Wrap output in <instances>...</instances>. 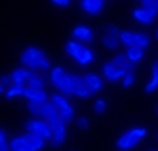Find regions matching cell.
Listing matches in <instances>:
<instances>
[{
    "instance_id": "obj_1",
    "label": "cell",
    "mask_w": 158,
    "mask_h": 151,
    "mask_svg": "<svg viewBox=\"0 0 158 151\" xmlns=\"http://www.w3.org/2000/svg\"><path fill=\"white\" fill-rule=\"evenodd\" d=\"M19 61L23 67L31 69V71H35V73H38V71L40 73H50V69H52L50 57L40 48H36V46H27V48L21 52Z\"/></svg>"
},
{
    "instance_id": "obj_2",
    "label": "cell",
    "mask_w": 158,
    "mask_h": 151,
    "mask_svg": "<svg viewBox=\"0 0 158 151\" xmlns=\"http://www.w3.org/2000/svg\"><path fill=\"white\" fill-rule=\"evenodd\" d=\"M48 80H50V84L61 92L63 96H71L73 94V75L67 71L65 67H52L50 69V73H48Z\"/></svg>"
},
{
    "instance_id": "obj_3",
    "label": "cell",
    "mask_w": 158,
    "mask_h": 151,
    "mask_svg": "<svg viewBox=\"0 0 158 151\" xmlns=\"http://www.w3.org/2000/svg\"><path fill=\"white\" fill-rule=\"evenodd\" d=\"M8 147L10 151H42L46 147V142L38 136H32V134H21V136H15L8 142Z\"/></svg>"
},
{
    "instance_id": "obj_4",
    "label": "cell",
    "mask_w": 158,
    "mask_h": 151,
    "mask_svg": "<svg viewBox=\"0 0 158 151\" xmlns=\"http://www.w3.org/2000/svg\"><path fill=\"white\" fill-rule=\"evenodd\" d=\"M147 136V128H143V126H137V128H130L126 130L118 140H116V147L122 149V151H128V149H133L137 147Z\"/></svg>"
},
{
    "instance_id": "obj_5",
    "label": "cell",
    "mask_w": 158,
    "mask_h": 151,
    "mask_svg": "<svg viewBox=\"0 0 158 151\" xmlns=\"http://www.w3.org/2000/svg\"><path fill=\"white\" fill-rule=\"evenodd\" d=\"M50 101L53 103L55 107H57L59 117H61L65 122H69V121L74 119V107H73V103H71L69 96H63L61 92H55V94L50 96Z\"/></svg>"
},
{
    "instance_id": "obj_6",
    "label": "cell",
    "mask_w": 158,
    "mask_h": 151,
    "mask_svg": "<svg viewBox=\"0 0 158 151\" xmlns=\"http://www.w3.org/2000/svg\"><path fill=\"white\" fill-rule=\"evenodd\" d=\"M25 128H27L29 134L42 138L44 142H50V140H52V128H50V124L44 121V119H40V117H32V119H29L27 124H25Z\"/></svg>"
},
{
    "instance_id": "obj_7",
    "label": "cell",
    "mask_w": 158,
    "mask_h": 151,
    "mask_svg": "<svg viewBox=\"0 0 158 151\" xmlns=\"http://www.w3.org/2000/svg\"><path fill=\"white\" fill-rule=\"evenodd\" d=\"M36 117H40V119H44L48 124H50V128L53 130L55 126H57L63 119L59 117V113H57V107L53 105L52 101H46V103H42L40 105V109H38V113H36Z\"/></svg>"
},
{
    "instance_id": "obj_8",
    "label": "cell",
    "mask_w": 158,
    "mask_h": 151,
    "mask_svg": "<svg viewBox=\"0 0 158 151\" xmlns=\"http://www.w3.org/2000/svg\"><path fill=\"white\" fill-rule=\"evenodd\" d=\"M156 16H158V2H154L151 8H141L139 6V8L133 10V19L137 23H141V25H151V23H154Z\"/></svg>"
},
{
    "instance_id": "obj_9",
    "label": "cell",
    "mask_w": 158,
    "mask_h": 151,
    "mask_svg": "<svg viewBox=\"0 0 158 151\" xmlns=\"http://www.w3.org/2000/svg\"><path fill=\"white\" fill-rule=\"evenodd\" d=\"M118 34H120V29L114 25V23H109L105 27V34H103V46L107 50H116L118 48Z\"/></svg>"
},
{
    "instance_id": "obj_10",
    "label": "cell",
    "mask_w": 158,
    "mask_h": 151,
    "mask_svg": "<svg viewBox=\"0 0 158 151\" xmlns=\"http://www.w3.org/2000/svg\"><path fill=\"white\" fill-rule=\"evenodd\" d=\"M21 98H25L27 101H36V103H40V105L46 103V101H50V96H48V92L44 88H31V86H25Z\"/></svg>"
},
{
    "instance_id": "obj_11",
    "label": "cell",
    "mask_w": 158,
    "mask_h": 151,
    "mask_svg": "<svg viewBox=\"0 0 158 151\" xmlns=\"http://www.w3.org/2000/svg\"><path fill=\"white\" fill-rule=\"evenodd\" d=\"M73 94L76 98H80V100H88V98L94 96L92 92H89V88L86 86L84 78L80 75H73Z\"/></svg>"
},
{
    "instance_id": "obj_12",
    "label": "cell",
    "mask_w": 158,
    "mask_h": 151,
    "mask_svg": "<svg viewBox=\"0 0 158 151\" xmlns=\"http://www.w3.org/2000/svg\"><path fill=\"white\" fill-rule=\"evenodd\" d=\"M82 78H84V82H86V86L89 88L92 94H97V92L103 90L105 80H103L101 75H97V73H86V75H82Z\"/></svg>"
},
{
    "instance_id": "obj_13",
    "label": "cell",
    "mask_w": 158,
    "mask_h": 151,
    "mask_svg": "<svg viewBox=\"0 0 158 151\" xmlns=\"http://www.w3.org/2000/svg\"><path fill=\"white\" fill-rule=\"evenodd\" d=\"M65 140H67V122L61 121V122L52 130V140H50V144H52L53 147H61V145L65 144Z\"/></svg>"
},
{
    "instance_id": "obj_14",
    "label": "cell",
    "mask_w": 158,
    "mask_h": 151,
    "mask_svg": "<svg viewBox=\"0 0 158 151\" xmlns=\"http://www.w3.org/2000/svg\"><path fill=\"white\" fill-rule=\"evenodd\" d=\"M73 38L78 40V42H92L94 40V31L89 29L88 25H76L73 29Z\"/></svg>"
},
{
    "instance_id": "obj_15",
    "label": "cell",
    "mask_w": 158,
    "mask_h": 151,
    "mask_svg": "<svg viewBox=\"0 0 158 151\" xmlns=\"http://www.w3.org/2000/svg\"><path fill=\"white\" fill-rule=\"evenodd\" d=\"M124 54H126V60L133 65H137L139 61L145 60V48H139V46H126Z\"/></svg>"
},
{
    "instance_id": "obj_16",
    "label": "cell",
    "mask_w": 158,
    "mask_h": 151,
    "mask_svg": "<svg viewBox=\"0 0 158 151\" xmlns=\"http://www.w3.org/2000/svg\"><path fill=\"white\" fill-rule=\"evenodd\" d=\"M80 6H82V10L88 16H97V14L103 11L105 2L103 0H80Z\"/></svg>"
},
{
    "instance_id": "obj_17",
    "label": "cell",
    "mask_w": 158,
    "mask_h": 151,
    "mask_svg": "<svg viewBox=\"0 0 158 151\" xmlns=\"http://www.w3.org/2000/svg\"><path fill=\"white\" fill-rule=\"evenodd\" d=\"M32 73H35V71H31V69L21 65V67L14 69V71L10 73V77H12V82H15V84H27V80L31 78Z\"/></svg>"
},
{
    "instance_id": "obj_18",
    "label": "cell",
    "mask_w": 158,
    "mask_h": 151,
    "mask_svg": "<svg viewBox=\"0 0 158 151\" xmlns=\"http://www.w3.org/2000/svg\"><path fill=\"white\" fill-rule=\"evenodd\" d=\"M86 48V46H84V42H78V40H69V42H67L65 44V54L67 56H69V57H73V60H76V57L78 56H80V52Z\"/></svg>"
},
{
    "instance_id": "obj_19",
    "label": "cell",
    "mask_w": 158,
    "mask_h": 151,
    "mask_svg": "<svg viewBox=\"0 0 158 151\" xmlns=\"http://www.w3.org/2000/svg\"><path fill=\"white\" fill-rule=\"evenodd\" d=\"M118 42L122 46H137V33L135 31H120Z\"/></svg>"
},
{
    "instance_id": "obj_20",
    "label": "cell",
    "mask_w": 158,
    "mask_h": 151,
    "mask_svg": "<svg viewBox=\"0 0 158 151\" xmlns=\"http://www.w3.org/2000/svg\"><path fill=\"white\" fill-rule=\"evenodd\" d=\"M94 60H95V52H94L92 48H88V46L80 52V56L76 57L78 65H82V67H88L89 63H94Z\"/></svg>"
},
{
    "instance_id": "obj_21",
    "label": "cell",
    "mask_w": 158,
    "mask_h": 151,
    "mask_svg": "<svg viewBox=\"0 0 158 151\" xmlns=\"http://www.w3.org/2000/svg\"><path fill=\"white\" fill-rule=\"evenodd\" d=\"M23 90H25V84H15V82H12L6 90H4V94H6V98H21L23 96Z\"/></svg>"
},
{
    "instance_id": "obj_22",
    "label": "cell",
    "mask_w": 158,
    "mask_h": 151,
    "mask_svg": "<svg viewBox=\"0 0 158 151\" xmlns=\"http://www.w3.org/2000/svg\"><path fill=\"white\" fill-rule=\"evenodd\" d=\"M25 86H31V88H44V86H46V78H44L40 73H32Z\"/></svg>"
},
{
    "instance_id": "obj_23",
    "label": "cell",
    "mask_w": 158,
    "mask_h": 151,
    "mask_svg": "<svg viewBox=\"0 0 158 151\" xmlns=\"http://www.w3.org/2000/svg\"><path fill=\"white\" fill-rule=\"evenodd\" d=\"M116 65L114 63H112V61H107L105 65H103V77L109 80V82H110V80H112V77H114V73H116Z\"/></svg>"
},
{
    "instance_id": "obj_24",
    "label": "cell",
    "mask_w": 158,
    "mask_h": 151,
    "mask_svg": "<svg viewBox=\"0 0 158 151\" xmlns=\"http://www.w3.org/2000/svg\"><path fill=\"white\" fill-rule=\"evenodd\" d=\"M94 111H95L97 115H103V113L107 111V100H103V98L95 100V103H94Z\"/></svg>"
},
{
    "instance_id": "obj_25",
    "label": "cell",
    "mask_w": 158,
    "mask_h": 151,
    "mask_svg": "<svg viewBox=\"0 0 158 151\" xmlns=\"http://www.w3.org/2000/svg\"><path fill=\"white\" fill-rule=\"evenodd\" d=\"M126 61H128V60H126V54H124V52H116L114 57H112V63H114L116 67H122Z\"/></svg>"
},
{
    "instance_id": "obj_26",
    "label": "cell",
    "mask_w": 158,
    "mask_h": 151,
    "mask_svg": "<svg viewBox=\"0 0 158 151\" xmlns=\"http://www.w3.org/2000/svg\"><path fill=\"white\" fill-rule=\"evenodd\" d=\"M133 82H135V73H126L124 75V78H122V86L124 88H130Z\"/></svg>"
},
{
    "instance_id": "obj_27",
    "label": "cell",
    "mask_w": 158,
    "mask_h": 151,
    "mask_svg": "<svg viewBox=\"0 0 158 151\" xmlns=\"http://www.w3.org/2000/svg\"><path fill=\"white\" fill-rule=\"evenodd\" d=\"M76 126H78L80 130H88V128H89V121H88L86 117H78V119H76Z\"/></svg>"
},
{
    "instance_id": "obj_28",
    "label": "cell",
    "mask_w": 158,
    "mask_h": 151,
    "mask_svg": "<svg viewBox=\"0 0 158 151\" xmlns=\"http://www.w3.org/2000/svg\"><path fill=\"white\" fill-rule=\"evenodd\" d=\"M27 109L36 117V113H38V109H40V103H36V101H27Z\"/></svg>"
},
{
    "instance_id": "obj_29",
    "label": "cell",
    "mask_w": 158,
    "mask_h": 151,
    "mask_svg": "<svg viewBox=\"0 0 158 151\" xmlns=\"http://www.w3.org/2000/svg\"><path fill=\"white\" fill-rule=\"evenodd\" d=\"M71 2L73 0H52V4L57 8H67V6H71Z\"/></svg>"
},
{
    "instance_id": "obj_30",
    "label": "cell",
    "mask_w": 158,
    "mask_h": 151,
    "mask_svg": "<svg viewBox=\"0 0 158 151\" xmlns=\"http://www.w3.org/2000/svg\"><path fill=\"white\" fill-rule=\"evenodd\" d=\"M0 84H2L4 88H8L10 84H12V77H10V75H2V77H0Z\"/></svg>"
},
{
    "instance_id": "obj_31",
    "label": "cell",
    "mask_w": 158,
    "mask_h": 151,
    "mask_svg": "<svg viewBox=\"0 0 158 151\" xmlns=\"http://www.w3.org/2000/svg\"><path fill=\"white\" fill-rule=\"evenodd\" d=\"M151 78L158 82V63H154V65H152V69H151Z\"/></svg>"
},
{
    "instance_id": "obj_32",
    "label": "cell",
    "mask_w": 158,
    "mask_h": 151,
    "mask_svg": "<svg viewBox=\"0 0 158 151\" xmlns=\"http://www.w3.org/2000/svg\"><path fill=\"white\" fill-rule=\"evenodd\" d=\"M10 140H8V136H6V132L2 130V128H0V145H6Z\"/></svg>"
},
{
    "instance_id": "obj_33",
    "label": "cell",
    "mask_w": 158,
    "mask_h": 151,
    "mask_svg": "<svg viewBox=\"0 0 158 151\" xmlns=\"http://www.w3.org/2000/svg\"><path fill=\"white\" fill-rule=\"evenodd\" d=\"M122 67H124V71H126V73H133V69H135V65H133V63H130V61H126Z\"/></svg>"
},
{
    "instance_id": "obj_34",
    "label": "cell",
    "mask_w": 158,
    "mask_h": 151,
    "mask_svg": "<svg viewBox=\"0 0 158 151\" xmlns=\"http://www.w3.org/2000/svg\"><path fill=\"white\" fill-rule=\"evenodd\" d=\"M156 0H141V8H151Z\"/></svg>"
},
{
    "instance_id": "obj_35",
    "label": "cell",
    "mask_w": 158,
    "mask_h": 151,
    "mask_svg": "<svg viewBox=\"0 0 158 151\" xmlns=\"http://www.w3.org/2000/svg\"><path fill=\"white\" fill-rule=\"evenodd\" d=\"M0 151H10V147H8V144H6V145H0Z\"/></svg>"
},
{
    "instance_id": "obj_36",
    "label": "cell",
    "mask_w": 158,
    "mask_h": 151,
    "mask_svg": "<svg viewBox=\"0 0 158 151\" xmlns=\"http://www.w3.org/2000/svg\"><path fill=\"white\" fill-rule=\"evenodd\" d=\"M0 94H4V86L2 84H0Z\"/></svg>"
},
{
    "instance_id": "obj_37",
    "label": "cell",
    "mask_w": 158,
    "mask_h": 151,
    "mask_svg": "<svg viewBox=\"0 0 158 151\" xmlns=\"http://www.w3.org/2000/svg\"><path fill=\"white\" fill-rule=\"evenodd\" d=\"M154 38H156V40H158V31H156V33H154Z\"/></svg>"
},
{
    "instance_id": "obj_38",
    "label": "cell",
    "mask_w": 158,
    "mask_h": 151,
    "mask_svg": "<svg viewBox=\"0 0 158 151\" xmlns=\"http://www.w3.org/2000/svg\"><path fill=\"white\" fill-rule=\"evenodd\" d=\"M151 151H156V149H151Z\"/></svg>"
}]
</instances>
